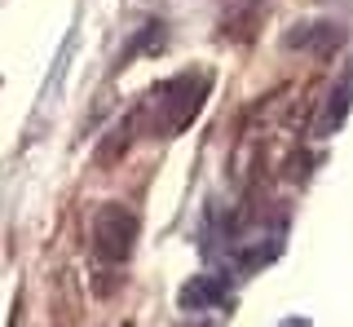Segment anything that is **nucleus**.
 I'll use <instances>...</instances> for the list:
<instances>
[{"instance_id": "7ed1b4c3", "label": "nucleus", "mask_w": 353, "mask_h": 327, "mask_svg": "<svg viewBox=\"0 0 353 327\" xmlns=\"http://www.w3.org/2000/svg\"><path fill=\"white\" fill-rule=\"evenodd\" d=\"M353 111V67L340 75L336 84H331V93H327V102L318 106V119H314V137H331L340 124L349 119Z\"/></svg>"}, {"instance_id": "20e7f679", "label": "nucleus", "mask_w": 353, "mask_h": 327, "mask_svg": "<svg viewBox=\"0 0 353 327\" xmlns=\"http://www.w3.org/2000/svg\"><path fill=\"white\" fill-rule=\"evenodd\" d=\"M230 301V275H194L181 288V310H216Z\"/></svg>"}, {"instance_id": "f03ea898", "label": "nucleus", "mask_w": 353, "mask_h": 327, "mask_svg": "<svg viewBox=\"0 0 353 327\" xmlns=\"http://www.w3.org/2000/svg\"><path fill=\"white\" fill-rule=\"evenodd\" d=\"M132 244H137V217L124 204H106L93 217V252L102 266H124Z\"/></svg>"}, {"instance_id": "f257e3e1", "label": "nucleus", "mask_w": 353, "mask_h": 327, "mask_svg": "<svg viewBox=\"0 0 353 327\" xmlns=\"http://www.w3.org/2000/svg\"><path fill=\"white\" fill-rule=\"evenodd\" d=\"M203 102H208L203 75H176V80H163L159 89L150 93V102L141 106V111H146L150 128L159 137H172V133H181V128L194 124V115H199Z\"/></svg>"}]
</instances>
